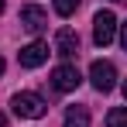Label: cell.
Masks as SVG:
<instances>
[{
	"label": "cell",
	"instance_id": "10",
	"mask_svg": "<svg viewBox=\"0 0 127 127\" xmlns=\"http://www.w3.org/2000/svg\"><path fill=\"white\" fill-rule=\"evenodd\" d=\"M79 3H83V0H55V14H62V17H72V14L79 10Z\"/></svg>",
	"mask_w": 127,
	"mask_h": 127
},
{
	"label": "cell",
	"instance_id": "7",
	"mask_svg": "<svg viewBox=\"0 0 127 127\" xmlns=\"http://www.w3.org/2000/svg\"><path fill=\"white\" fill-rule=\"evenodd\" d=\"M55 52L65 55V59L79 55V34H76L72 28H59V34H55Z\"/></svg>",
	"mask_w": 127,
	"mask_h": 127
},
{
	"label": "cell",
	"instance_id": "12",
	"mask_svg": "<svg viewBox=\"0 0 127 127\" xmlns=\"http://www.w3.org/2000/svg\"><path fill=\"white\" fill-rule=\"evenodd\" d=\"M0 127H7V117H3V113H0Z\"/></svg>",
	"mask_w": 127,
	"mask_h": 127
},
{
	"label": "cell",
	"instance_id": "6",
	"mask_svg": "<svg viewBox=\"0 0 127 127\" xmlns=\"http://www.w3.org/2000/svg\"><path fill=\"white\" fill-rule=\"evenodd\" d=\"M17 62H21L24 69H38V65H45V62H48V45H45V41L24 45L21 52H17Z\"/></svg>",
	"mask_w": 127,
	"mask_h": 127
},
{
	"label": "cell",
	"instance_id": "2",
	"mask_svg": "<svg viewBox=\"0 0 127 127\" xmlns=\"http://www.w3.org/2000/svg\"><path fill=\"white\" fill-rule=\"evenodd\" d=\"M89 83H93L96 93H110V89L117 86V69H113V62L96 59V62L89 65Z\"/></svg>",
	"mask_w": 127,
	"mask_h": 127
},
{
	"label": "cell",
	"instance_id": "15",
	"mask_svg": "<svg viewBox=\"0 0 127 127\" xmlns=\"http://www.w3.org/2000/svg\"><path fill=\"white\" fill-rule=\"evenodd\" d=\"M113 3H127V0H113Z\"/></svg>",
	"mask_w": 127,
	"mask_h": 127
},
{
	"label": "cell",
	"instance_id": "13",
	"mask_svg": "<svg viewBox=\"0 0 127 127\" xmlns=\"http://www.w3.org/2000/svg\"><path fill=\"white\" fill-rule=\"evenodd\" d=\"M0 76H3V55H0Z\"/></svg>",
	"mask_w": 127,
	"mask_h": 127
},
{
	"label": "cell",
	"instance_id": "8",
	"mask_svg": "<svg viewBox=\"0 0 127 127\" xmlns=\"http://www.w3.org/2000/svg\"><path fill=\"white\" fill-rule=\"evenodd\" d=\"M65 127H89V110L86 106H69L65 110Z\"/></svg>",
	"mask_w": 127,
	"mask_h": 127
},
{
	"label": "cell",
	"instance_id": "1",
	"mask_svg": "<svg viewBox=\"0 0 127 127\" xmlns=\"http://www.w3.org/2000/svg\"><path fill=\"white\" fill-rule=\"evenodd\" d=\"M10 106H14V113L24 117V120H41L45 113H48V103H45L38 93H14V96H10Z\"/></svg>",
	"mask_w": 127,
	"mask_h": 127
},
{
	"label": "cell",
	"instance_id": "16",
	"mask_svg": "<svg viewBox=\"0 0 127 127\" xmlns=\"http://www.w3.org/2000/svg\"><path fill=\"white\" fill-rule=\"evenodd\" d=\"M124 96H127V83H124Z\"/></svg>",
	"mask_w": 127,
	"mask_h": 127
},
{
	"label": "cell",
	"instance_id": "3",
	"mask_svg": "<svg viewBox=\"0 0 127 127\" xmlns=\"http://www.w3.org/2000/svg\"><path fill=\"white\" fill-rule=\"evenodd\" d=\"M113 38H117V17H113V10H100L93 17V41L100 48H106Z\"/></svg>",
	"mask_w": 127,
	"mask_h": 127
},
{
	"label": "cell",
	"instance_id": "4",
	"mask_svg": "<svg viewBox=\"0 0 127 127\" xmlns=\"http://www.w3.org/2000/svg\"><path fill=\"white\" fill-rule=\"evenodd\" d=\"M79 83H83V76H79V69L72 62L59 65V69L52 72V86H55L59 93H72V89H79Z\"/></svg>",
	"mask_w": 127,
	"mask_h": 127
},
{
	"label": "cell",
	"instance_id": "5",
	"mask_svg": "<svg viewBox=\"0 0 127 127\" xmlns=\"http://www.w3.org/2000/svg\"><path fill=\"white\" fill-rule=\"evenodd\" d=\"M21 28L31 31V34H41L45 28H48V14H45L38 3H28V7H21Z\"/></svg>",
	"mask_w": 127,
	"mask_h": 127
},
{
	"label": "cell",
	"instance_id": "9",
	"mask_svg": "<svg viewBox=\"0 0 127 127\" xmlns=\"http://www.w3.org/2000/svg\"><path fill=\"white\" fill-rule=\"evenodd\" d=\"M106 127H127V106H113L106 113Z\"/></svg>",
	"mask_w": 127,
	"mask_h": 127
},
{
	"label": "cell",
	"instance_id": "11",
	"mask_svg": "<svg viewBox=\"0 0 127 127\" xmlns=\"http://www.w3.org/2000/svg\"><path fill=\"white\" fill-rule=\"evenodd\" d=\"M120 45H124V48H127V21L120 24Z\"/></svg>",
	"mask_w": 127,
	"mask_h": 127
},
{
	"label": "cell",
	"instance_id": "14",
	"mask_svg": "<svg viewBox=\"0 0 127 127\" xmlns=\"http://www.w3.org/2000/svg\"><path fill=\"white\" fill-rule=\"evenodd\" d=\"M0 14H3V0H0Z\"/></svg>",
	"mask_w": 127,
	"mask_h": 127
}]
</instances>
